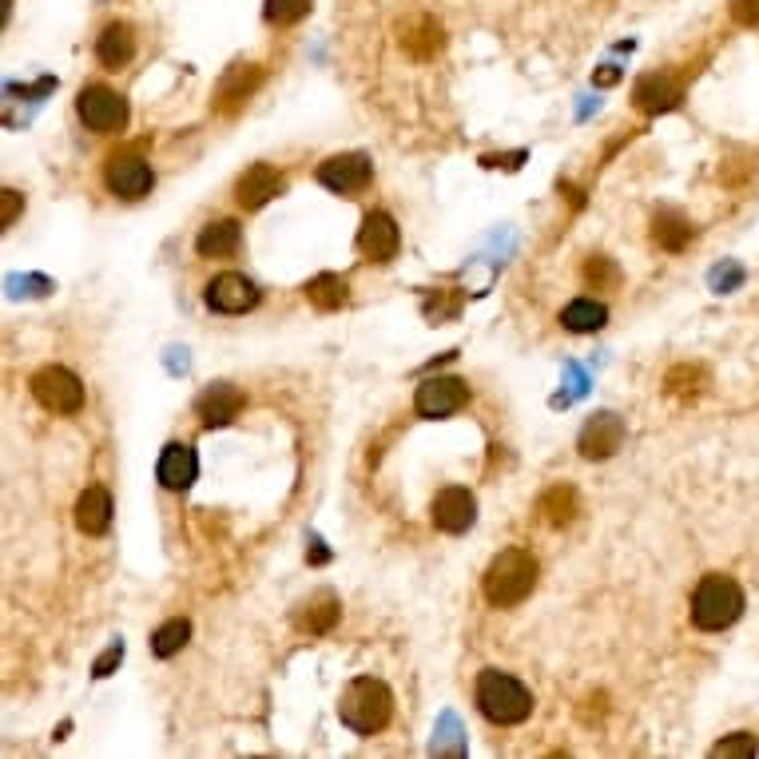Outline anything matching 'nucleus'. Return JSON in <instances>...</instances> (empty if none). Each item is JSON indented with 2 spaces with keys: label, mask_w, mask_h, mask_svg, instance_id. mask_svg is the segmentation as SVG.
I'll use <instances>...</instances> for the list:
<instances>
[{
  "label": "nucleus",
  "mask_w": 759,
  "mask_h": 759,
  "mask_svg": "<svg viewBox=\"0 0 759 759\" xmlns=\"http://www.w3.org/2000/svg\"><path fill=\"white\" fill-rule=\"evenodd\" d=\"M188 640H191V620H168V625H160L152 632V652L160 656V660H168V656L183 652Z\"/></svg>",
  "instance_id": "27"
},
{
  "label": "nucleus",
  "mask_w": 759,
  "mask_h": 759,
  "mask_svg": "<svg viewBox=\"0 0 759 759\" xmlns=\"http://www.w3.org/2000/svg\"><path fill=\"white\" fill-rule=\"evenodd\" d=\"M398 247H402V231L386 211H371V215L362 219V231H358L362 255L374 259V263H389V259L398 255Z\"/></svg>",
  "instance_id": "10"
},
{
  "label": "nucleus",
  "mask_w": 759,
  "mask_h": 759,
  "mask_svg": "<svg viewBox=\"0 0 759 759\" xmlns=\"http://www.w3.org/2000/svg\"><path fill=\"white\" fill-rule=\"evenodd\" d=\"M239 243H243V231H239L235 219H219V223H208V227L200 231L195 251H200L203 259H227L239 251Z\"/></svg>",
  "instance_id": "19"
},
{
  "label": "nucleus",
  "mask_w": 759,
  "mask_h": 759,
  "mask_svg": "<svg viewBox=\"0 0 759 759\" xmlns=\"http://www.w3.org/2000/svg\"><path fill=\"white\" fill-rule=\"evenodd\" d=\"M283 191H286L283 171L271 168V163H251V168L243 171V175H239V183H235L239 203H243L247 211L266 208V203L275 200V195H283Z\"/></svg>",
  "instance_id": "12"
},
{
  "label": "nucleus",
  "mask_w": 759,
  "mask_h": 759,
  "mask_svg": "<svg viewBox=\"0 0 759 759\" xmlns=\"http://www.w3.org/2000/svg\"><path fill=\"white\" fill-rule=\"evenodd\" d=\"M338 716H342V723L351 731H358V736H374V731L386 728L389 716H394V696H389L386 684L374 680V676H358V680L346 684V692H342V700H338Z\"/></svg>",
  "instance_id": "3"
},
{
  "label": "nucleus",
  "mask_w": 759,
  "mask_h": 759,
  "mask_svg": "<svg viewBox=\"0 0 759 759\" xmlns=\"http://www.w3.org/2000/svg\"><path fill=\"white\" fill-rule=\"evenodd\" d=\"M135 52V40H132V29L128 24H108L104 32H100V40H95V57H100V64L104 68H124L128 60H132Z\"/></svg>",
  "instance_id": "20"
},
{
  "label": "nucleus",
  "mask_w": 759,
  "mask_h": 759,
  "mask_svg": "<svg viewBox=\"0 0 759 759\" xmlns=\"http://www.w3.org/2000/svg\"><path fill=\"white\" fill-rule=\"evenodd\" d=\"M632 100L640 112L660 115V112H672V108L680 104V88H676L668 77H645V80H636Z\"/></svg>",
  "instance_id": "18"
},
{
  "label": "nucleus",
  "mask_w": 759,
  "mask_h": 759,
  "mask_svg": "<svg viewBox=\"0 0 759 759\" xmlns=\"http://www.w3.org/2000/svg\"><path fill=\"white\" fill-rule=\"evenodd\" d=\"M259 303V286L251 283L247 275H235V271H227V275L211 279L208 286V306L219 314H247L251 306Z\"/></svg>",
  "instance_id": "13"
},
{
  "label": "nucleus",
  "mask_w": 759,
  "mask_h": 759,
  "mask_svg": "<svg viewBox=\"0 0 759 759\" xmlns=\"http://www.w3.org/2000/svg\"><path fill=\"white\" fill-rule=\"evenodd\" d=\"M731 20L743 24V29H756L759 24V0H731Z\"/></svg>",
  "instance_id": "33"
},
{
  "label": "nucleus",
  "mask_w": 759,
  "mask_h": 759,
  "mask_svg": "<svg viewBox=\"0 0 759 759\" xmlns=\"http://www.w3.org/2000/svg\"><path fill=\"white\" fill-rule=\"evenodd\" d=\"M120 660H124V645H120V640H115V645L108 648V652L100 656V660H95L92 676H100V680H104V676H112V668L120 665Z\"/></svg>",
  "instance_id": "34"
},
{
  "label": "nucleus",
  "mask_w": 759,
  "mask_h": 759,
  "mask_svg": "<svg viewBox=\"0 0 759 759\" xmlns=\"http://www.w3.org/2000/svg\"><path fill=\"white\" fill-rule=\"evenodd\" d=\"M537 513H542L549 525H569L573 517H577V489L573 485H553V489H545L542 502H537Z\"/></svg>",
  "instance_id": "22"
},
{
  "label": "nucleus",
  "mask_w": 759,
  "mask_h": 759,
  "mask_svg": "<svg viewBox=\"0 0 759 759\" xmlns=\"http://www.w3.org/2000/svg\"><path fill=\"white\" fill-rule=\"evenodd\" d=\"M743 613V589L723 573L704 577L692 593V625L704 632H723L728 625H736Z\"/></svg>",
  "instance_id": "4"
},
{
  "label": "nucleus",
  "mask_w": 759,
  "mask_h": 759,
  "mask_svg": "<svg viewBox=\"0 0 759 759\" xmlns=\"http://www.w3.org/2000/svg\"><path fill=\"white\" fill-rule=\"evenodd\" d=\"M239 409H243V394H239L235 386H227V382H219V386L203 389L200 402H195V414H200V422H203L208 429L235 422V418H239Z\"/></svg>",
  "instance_id": "16"
},
{
  "label": "nucleus",
  "mask_w": 759,
  "mask_h": 759,
  "mask_svg": "<svg viewBox=\"0 0 759 759\" xmlns=\"http://www.w3.org/2000/svg\"><path fill=\"white\" fill-rule=\"evenodd\" d=\"M560 323L573 334H593L608 323V306L597 303V298H577V303H569L560 311Z\"/></svg>",
  "instance_id": "21"
},
{
  "label": "nucleus",
  "mask_w": 759,
  "mask_h": 759,
  "mask_svg": "<svg viewBox=\"0 0 759 759\" xmlns=\"http://www.w3.org/2000/svg\"><path fill=\"white\" fill-rule=\"evenodd\" d=\"M77 115L84 120V128L92 132H120L128 124V100L120 92L104 84H88L84 92L77 95Z\"/></svg>",
  "instance_id": "6"
},
{
  "label": "nucleus",
  "mask_w": 759,
  "mask_h": 759,
  "mask_svg": "<svg viewBox=\"0 0 759 759\" xmlns=\"http://www.w3.org/2000/svg\"><path fill=\"white\" fill-rule=\"evenodd\" d=\"M434 525L442 533H465L469 525L477 522V502L469 489H462V485H449V489H442V494L434 497Z\"/></svg>",
  "instance_id": "14"
},
{
  "label": "nucleus",
  "mask_w": 759,
  "mask_h": 759,
  "mask_svg": "<svg viewBox=\"0 0 759 759\" xmlns=\"http://www.w3.org/2000/svg\"><path fill=\"white\" fill-rule=\"evenodd\" d=\"M32 398L52 414H77L84 406V386L64 366H44V371L32 374Z\"/></svg>",
  "instance_id": "5"
},
{
  "label": "nucleus",
  "mask_w": 759,
  "mask_h": 759,
  "mask_svg": "<svg viewBox=\"0 0 759 759\" xmlns=\"http://www.w3.org/2000/svg\"><path fill=\"white\" fill-rule=\"evenodd\" d=\"M17 211H20V195L17 191H4V195H0V227H12Z\"/></svg>",
  "instance_id": "35"
},
{
  "label": "nucleus",
  "mask_w": 759,
  "mask_h": 759,
  "mask_svg": "<svg viewBox=\"0 0 759 759\" xmlns=\"http://www.w3.org/2000/svg\"><path fill=\"white\" fill-rule=\"evenodd\" d=\"M652 235L665 251H684L688 247V239L696 235V227L680 215V211H660L652 223Z\"/></svg>",
  "instance_id": "23"
},
{
  "label": "nucleus",
  "mask_w": 759,
  "mask_h": 759,
  "mask_svg": "<svg viewBox=\"0 0 759 759\" xmlns=\"http://www.w3.org/2000/svg\"><path fill=\"white\" fill-rule=\"evenodd\" d=\"M577 446L585 457H593V462H605V457H613L620 446H625V422L617 418V414H593L589 422H585V429H580Z\"/></svg>",
  "instance_id": "11"
},
{
  "label": "nucleus",
  "mask_w": 759,
  "mask_h": 759,
  "mask_svg": "<svg viewBox=\"0 0 759 759\" xmlns=\"http://www.w3.org/2000/svg\"><path fill=\"white\" fill-rule=\"evenodd\" d=\"M402 44L414 52V57H434L437 48H442V24H437L434 17H418L414 24H406L402 29Z\"/></svg>",
  "instance_id": "24"
},
{
  "label": "nucleus",
  "mask_w": 759,
  "mask_h": 759,
  "mask_svg": "<svg viewBox=\"0 0 759 759\" xmlns=\"http://www.w3.org/2000/svg\"><path fill=\"white\" fill-rule=\"evenodd\" d=\"M371 175H374V163L371 155L362 152H342V155H331L326 163H318V183L338 191V195H354V191L371 188Z\"/></svg>",
  "instance_id": "7"
},
{
  "label": "nucleus",
  "mask_w": 759,
  "mask_h": 759,
  "mask_svg": "<svg viewBox=\"0 0 759 759\" xmlns=\"http://www.w3.org/2000/svg\"><path fill=\"white\" fill-rule=\"evenodd\" d=\"M700 386H704L700 366H676V371L668 374V389H672V394H680V398H688V394H700Z\"/></svg>",
  "instance_id": "30"
},
{
  "label": "nucleus",
  "mask_w": 759,
  "mask_h": 759,
  "mask_svg": "<svg viewBox=\"0 0 759 759\" xmlns=\"http://www.w3.org/2000/svg\"><path fill=\"white\" fill-rule=\"evenodd\" d=\"M756 751H759V740H756V736L740 731V736H731V740L716 743L712 756H756Z\"/></svg>",
  "instance_id": "31"
},
{
  "label": "nucleus",
  "mask_w": 759,
  "mask_h": 759,
  "mask_svg": "<svg viewBox=\"0 0 759 759\" xmlns=\"http://www.w3.org/2000/svg\"><path fill=\"white\" fill-rule=\"evenodd\" d=\"M259 84V68H235L227 80H223V88H219V100H227V108H235L239 100H247V92Z\"/></svg>",
  "instance_id": "28"
},
{
  "label": "nucleus",
  "mask_w": 759,
  "mask_h": 759,
  "mask_svg": "<svg viewBox=\"0 0 759 759\" xmlns=\"http://www.w3.org/2000/svg\"><path fill=\"white\" fill-rule=\"evenodd\" d=\"M334 620H338V600H334V593H318V597L306 600L303 613H298V625H303L306 632H331Z\"/></svg>",
  "instance_id": "25"
},
{
  "label": "nucleus",
  "mask_w": 759,
  "mask_h": 759,
  "mask_svg": "<svg viewBox=\"0 0 759 759\" xmlns=\"http://www.w3.org/2000/svg\"><path fill=\"white\" fill-rule=\"evenodd\" d=\"M477 708H482L485 720L502 723V728H513V723H525L533 712V692L525 688L517 676L497 672V668H485L477 676Z\"/></svg>",
  "instance_id": "2"
},
{
  "label": "nucleus",
  "mask_w": 759,
  "mask_h": 759,
  "mask_svg": "<svg viewBox=\"0 0 759 759\" xmlns=\"http://www.w3.org/2000/svg\"><path fill=\"white\" fill-rule=\"evenodd\" d=\"M306 298H311V306H318V311H338V306L346 303V283H342L338 275H318L306 283Z\"/></svg>",
  "instance_id": "26"
},
{
  "label": "nucleus",
  "mask_w": 759,
  "mask_h": 759,
  "mask_svg": "<svg viewBox=\"0 0 759 759\" xmlns=\"http://www.w3.org/2000/svg\"><path fill=\"white\" fill-rule=\"evenodd\" d=\"M537 573H542V565H537V557H533L529 549L497 553V557L489 560L485 577H482L485 600H489V605H497V608L522 605V600L537 589Z\"/></svg>",
  "instance_id": "1"
},
{
  "label": "nucleus",
  "mask_w": 759,
  "mask_h": 759,
  "mask_svg": "<svg viewBox=\"0 0 759 759\" xmlns=\"http://www.w3.org/2000/svg\"><path fill=\"white\" fill-rule=\"evenodd\" d=\"M311 0H266V20L271 24H295V20L306 17Z\"/></svg>",
  "instance_id": "29"
},
{
  "label": "nucleus",
  "mask_w": 759,
  "mask_h": 759,
  "mask_svg": "<svg viewBox=\"0 0 759 759\" xmlns=\"http://www.w3.org/2000/svg\"><path fill=\"white\" fill-rule=\"evenodd\" d=\"M469 402V386H465L462 378H426L418 386V398H414V406H418L422 418H449V414H457V409Z\"/></svg>",
  "instance_id": "8"
},
{
  "label": "nucleus",
  "mask_w": 759,
  "mask_h": 759,
  "mask_svg": "<svg viewBox=\"0 0 759 759\" xmlns=\"http://www.w3.org/2000/svg\"><path fill=\"white\" fill-rule=\"evenodd\" d=\"M104 183L112 195H120V200H143V195L152 191L155 175L140 155H112V160H108V171H104Z\"/></svg>",
  "instance_id": "9"
},
{
  "label": "nucleus",
  "mask_w": 759,
  "mask_h": 759,
  "mask_svg": "<svg viewBox=\"0 0 759 759\" xmlns=\"http://www.w3.org/2000/svg\"><path fill=\"white\" fill-rule=\"evenodd\" d=\"M585 279H589V283H605V286H613V283H617V266H613V263H608V259L605 255H597V259H589V266H585Z\"/></svg>",
  "instance_id": "32"
},
{
  "label": "nucleus",
  "mask_w": 759,
  "mask_h": 759,
  "mask_svg": "<svg viewBox=\"0 0 759 759\" xmlns=\"http://www.w3.org/2000/svg\"><path fill=\"white\" fill-rule=\"evenodd\" d=\"M77 525L88 537H104L108 533V525H112V494L104 485H88L77 497Z\"/></svg>",
  "instance_id": "17"
},
{
  "label": "nucleus",
  "mask_w": 759,
  "mask_h": 759,
  "mask_svg": "<svg viewBox=\"0 0 759 759\" xmlns=\"http://www.w3.org/2000/svg\"><path fill=\"white\" fill-rule=\"evenodd\" d=\"M155 477H160L163 489H175V494H183V489H191V482L200 477V457H195V449H191V446H183V442H171V446L160 454Z\"/></svg>",
  "instance_id": "15"
}]
</instances>
